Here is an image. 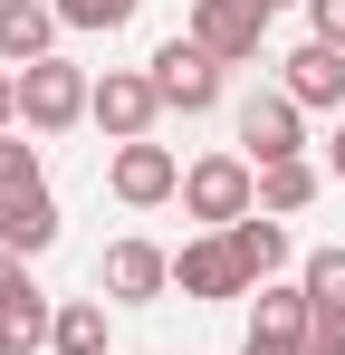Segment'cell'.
<instances>
[{
    "label": "cell",
    "mask_w": 345,
    "mask_h": 355,
    "mask_svg": "<svg viewBox=\"0 0 345 355\" xmlns=\"http://www.w3.org/2000/svg\"><path fill=\"white\" fill-rule=\"evenodd\" d=\"M0 250H10V259H48L57 250V202L48 192H29V202L0 211Z\"/></svg>",
    "instance_id": "cell-14"
},
{
    "label": "cell",
    "mask_w": 345,
    "mask_h": 355,
    "mask_svg": "<svg viewBox=\"0 0 345 355\" xmlns=\"http://www.w3.org/2000/svg\"><path fill=\"white\" fill-rule=\"evenodd\" d=\"M182 211H192L202 231L249 221V211H259V164H249V154H202V164H182Z\"/></svg>",
    "instance_id": "cell-1"
},
{
    "label": "cell",
    "mask_w": 345,
    "mask_h": 355,
    "mask_svg": "<svg viewBox=\"0 0 345 355\" xmlns=\"http://www.w3.org/2000/svg\"><path fill=\"white\" fill-rule=\"evenodd\" d=\"M134 10H144V0H57V19H67V29H125Z\"/></svg>",
    "instance_id": "cell-20"
},
{
    "label": "cell",
    "mask_w": 345,
    "mask_h": 355,
    "mask_svg": "<svg viewBox=\"0 0 345 355\" xmlns=\"http://www.w3.org/2000/svg\"><path fill=\"white\" fill-rule=\"evenodd\" d=\"M106 192L125 202V211H154V202H172V192H182L172 144H154V135H144V144H115V154H106Z\"/></svg>",
    "instance_id": "cell-8"
},
{
    "label": "cell",
    "mask_w": 345,
    "mask_h": 355,
    "mask_svg": "<svg viewBox=\"0 0 345 355\" xmlns=\"http://www.w3.org/2000/svg\"><path fill=\"white\" fill-rule=\"evenodd\" d=\"M249 10H259V19H278V10H307V0H249Z\"/></svg>",
    "instance_id": "cell-26"
},
{
    "label": "cell",
    "mask_w": 345,
    "mask_h": 355,
    "mask_svg": "<svg viewBox=\"0 0 345 355\" xmlns=\"http://www.w3.org/2000/svg\"><path fill=\"white\" fill-rule=\"evenodd\" d=\"M48 355H106V297H57V346Z\"/></svg>",
    "instance_id": "cell-16"
},
{
    "label": "cell",
    "mask_w": 345,
    "mask_h": 355,
    "mask_svg": "<svg viewBox=\"0 0 345 355\" xmlns=\"http://www.w3.org/2000/svg\"><path fill=\"white\" fill-rule=\"evenodd\" d=\"M172 288V250H154V240H115L106 259H96V297L106 307H144V297Z\"/></svg>",
    "instance_id": "cell-9"
},
{
    "label": "cell",
    "mask_w": 345,
    "mask_h": 355,
    "mask_svg": "<svg viewBox=\"0 0 345 355\" xmlns=\"http://www.w3.org/2000/svg\"><path fill=\"white\" fill-rule=\"evenodd\" d=\"M154 116H163V96H154V77H144V67H106V77H96L87 125H106V144H144Z\"/></svg>",
    "instance_id": "cell-6"
},
{
    "label": "cell",
    "mask_w": 345,
    "mask_h": 355,
    "mask_svg": "<svg viewBox=\"0 0 345 355\" xmlns=\"http://www.w3.org/2000/svg\"><path fill=\"white\" fill-rule=\"evenodd\" d=\"M307 355H345V317H317L307 327Z\"/></svg>",
    "instance_id": "cell-23"
},
{
    "label": "cell",
    "mask_w": 345,
    "mask_h": 355,
    "mask_svg": "<svg viewBox=\"0 0 345 355\" xmlns=\"http://www.w3.org/2000/svg\"><path fill=\"white\" fill-rule=\"evenodd\" d=\"M29 192H48V173H39V144L0 135V211H10V202H29Z\"/></svg>",
    "instance_id": "cell-19"
},
{
    "label": "cell",
    "mask_w": 345,
    "mask_h": 355,
    "mask_svg": "<svg viewBox=\"0 0 345 355\" xmlns=\"http://www.w3.org/2000/svg\"><path fill=\"white\" fill-rule=\"evenodd\" d=\"M307 327H317L307 288H278V279H269V288L249 297V346H297L307 355Z\"/></svg>",
    "instance_id": "cell-12"
},
{
    "label": "cell",
    "mask_w": 345,
    "mask_h": 355,
    "mask_svg": "<svg viewBox=\"0 0 345 355\" xmlns=\"http://www.w3.org/2000/svg\"><path fill=\"white\" fill-rule=\"evenodd\" d=\"M182 39H192V49H211L221 67H249L259 49H269V19H259L249 0H192V19H182Z\"/></svg>",
    "instance_id": "cell-5"
},
{
    "label": "cell",
    "mask_w": 345,
    "mask_h": 355,
    "mask_svg": "<svg viewBox=\"0 0 345 355\" xmlns=\"http://www.w3.org/2000/svg\"><path fill=\"white\" fill-rule=\"evenodd\" d=\"M144 77H154V96H163L172 116H211V106H221V77H230V67L211 58V49H192V39H163Z\"/></svg>",
    "instance_id": "cell-3"
},
{
    "label": "cell",
    "mask_w": 345,
    "mask_h": 355,
    "mask_svg": "<svg viewBox=\"0 0 345 355\" xmlns=\"http://www.w3.org/2000/svg\"><path fill=\"white\" fill-rule=\"evenodd\" d=\"M307 39H326V49H345V0H307Z\"/></svg>",
    "instance_id": "cell-21"
},
{
    "label": "cell",
    "mask_w": 345,
    "mask_h": 355,
    "mask_svg": "<svg viewBox=\"0 0 345 355\" xmlns=\"http://www.w3.org/2000/svg\"><path fill=\"white\" fill-rule=\"evenodd\" d=\"M240 355H297V346H240Z\"/></svg>",
    "instance_id": "cell-27"
},
{
    "label": "cell",
    "mask_w": 345,
    "mask_h": 355,
    "mask_svg": "<svg viewBox=\"0 0 345 355\" xmlns=\"http://www.w3.org/2000/svg\"><path fill=\"white\" fill-rule=\"evenodd\" d=\"M230 250H240L249 288H269V279L288 269V221H278V211H249V221H230Z\"/></svg>",
    "instance_id": "cell-13"
},
{
    "label": "cell",
    "mask_w": 345,
    "mask_h": 355,
    "mask_svg": "<svg viewBox=\"0 0 345 355\" xmlns=\"http://www.w3.org/2000/svg\"><path fill=\"white\" fill-rule=\"evenodd\" d=\"M0 135H19V67H0Z\"/></svg>",
    "instance_id": "cell-24"
},
{
    "label": "cell",
    "mask_w": 345,
    "mask_h": 355,
    "mask_svg": "<svg viewBox=\"0 0 345 355\" xmlns=\"http://www.w3.org/2000/svg\"><path fill=\"white\" fill-rule=\"evenodd\" d=\"M39 288V279H29V259H10V250H0V307H10V297H29Z\"/></svg>",
    "instance_id": "cell-22"
},
{
    "label": "cell",
    "mask_w": 345,
    "mask_h": 355,
    "mask_svg": "<svg viewBox=\"0 0 345 355\" xmlns=\"http://www.w3.org/2000/svg\"><path fill=\"white\" fill-rule=\"evenodd\" d=\"M288 96H297V106H307V116H317V106H345V49H326V39H307V49H288Z\"/></svg>",
    "instance_id": "cell-11"
},
{
    "label": "cell",
    "mask_w": 345,
    "mask_h": 355,
    "mask_svg": "<svg viewBox=\"0 0 345 355\" xmlns=\"http://www.w3.org/2000/svg\"><path fill=\"white\" fill-rule=\"evenodd\" d=\"M297 288H307V307H317V317H345V240H326V250H307Z\"/></svg>",
    "instance_id": "cell-18"
},
{
    "label": "cell",
    "mask_w": 345,
    "mask_h": 355,
    "mask_svg": "<svg viewBox=\"0 0 345 355\" xmlns=\"http://www.w3.org/2000/svg\"><path fill=\"white\" fill-rule=\"evenodd\" d=\"M57 0H0V67H39L57 58Z\"/></svg>",
    "instance_id": "cell-10"
},
{
    "label": "cell",
    "mask_w": 345,
    "mask_h": 355,
    "mask_svg": "<svg viewBox=\"0 0 345 355\" xmlns=\"http://www.w3.org/2000/svg\"><path fill=\"white\" fill-rule=\"evenodd\" d=\"M172 288L202 297V307H221V297H249V269H240V250H230V231H202L172 250Z\"/></svg>",
    "instance_id": "cell-7"
},
{
    "label": "cell",
    "mask_w": 345,
    "mask_h": 355,
    "mask_svg": "<svg viewBox=\"0 0 345 355\" xmlns=\"http://www.w3.org/2000/svg\"><path fill=\"white\" fill-rule=\"evenodd\" d=\"M240 154H249V164H297V154H307V106H297L288 87H259V96L240 106Z\"/></svg>",
    "instance_id": "cell-4"
},
{
    "label": "cell",
    "mask_w": 345,
    "mask_h": 355,
    "mask_svg": "<svg viewBox=\"0 0 345 355\" xmlns=\"http://www.w3.org/2000/svg\"><path fill=\"white\" fill-rule=\"evenodd\" d=\"M307 202H317V164H307V154H297V164H259V211H307Z\"/></svg>",
    "instance_id": "cell-17"
},
{
    "label": "cell",
    "mask_w": 345,
    "mask_h": 355,
    "mask_svg": "<svg viewBox=\"0 0 345 355\" xmlns=\"http://www.w3.org/2000/svg\"><path fill=\"white\" fill-rule=\"evenodd\" d=\"M326 164H336V182H345V116H336V144H326Z\"/></svg>",
    "instance_id": "cell-25"
},
{
    "label": "cell",
    "mask_w": 345,
    "mask_h": 355,
    "mask_svg": "<svg viewBox=\"0 0 345 355\" xmlns=\"http://www.w3.org/2000/svg\"><path fill=\"white\" fill-rule=\"evenodd\" d=\"M87 106H96V77L77 58L19 67V125H29V135H67V125H87Z\"/></svg>",
    "instance_id": "cell-2"
},
{
    "label": "cell",
    "mask_w": 345,
    "mask_h": 355,
    "mask_svg": "<svg viewBox=\"0 0 345 355\" xmlns=\"http://www.w3.org/2000/svg\"><path fill=\"white\" fill-rule=\"evenodd\" d=\"M39 346H57V297H10L0 307V355H39Z\"/></svg>",
    "instance_id": "cell-15"
}]
</instances>
